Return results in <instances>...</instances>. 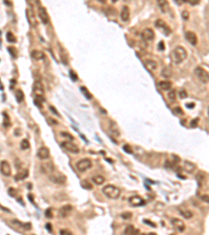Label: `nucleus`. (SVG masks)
<instances>
[{
	"label": "nucleus",
	"instance_id": "21",
	"mask_svg": "<svg viewBox=\"0 0 209 235\" xmlns=\"http://www.w3.org/2000/svg\"><path fill=\"white\" fill-rule=\"evenodd\" d=\"M120 19L124 22L129 21V19H130V10H129L128 7H124L121 9V11H120Z\"/></svg>",
	"mask_w": 209,
	"mask_h": 235
},
{
	"label": "nucleus",
	"instance_id": "26",
	"mask_svg": "<svg viewBox=\"0 0 209 235\" xmlns=\"http://www.w3.org/2000/svg\"><path fill=\"white\" fill-rule=\"evenodd\" d=\"M104 181H106V179L102 175H95L92 177V182L94 184H96V185H102L104 183Z\"/></svg>",
	"mask_w": 209,
	"mask_h": 235
},
{
	"label": "nucleus",
	"instance_id": "11",
	"mask_svg": "<svg viewBox=\"0 0 209 235\" xmlns=\"http://www.w3.org/2000/svg\"><path fill=\"white\" fill-rule=\"evenodd\" d=\"M71 211H72V206L71 205H65L59 210V215L62 218H66L70 215Z\"/></svg>",
	"mask_w": 209,
	"mask_h": 235
},
{
	"label": "nucleus",
	"instance_id": "1",
	"mask_svg": "<svg viewBox=\"0 0 209 235\" xmlns=\"http://www.w3.org/2000/svg\"><path fill=\"white\" fill-rule=\"evenodd\" d=\"M187 58V51L184 47L177 46L173 50V61L175 64H181Z\"/></svg>",
	"mask_w": 209,
	"mask_h": 235
},
{
	"label": "nucleus",
	"instance_id": "37",
	"mask_svg": "<svg viewBox=\"0 0 209 235\" xmlns=\"http://www.w3.org/2000/svg\"><path fill=\"white\" fill-rule=\"evenodd\" d=\"M132 216L133 214L131 212H124V213H121V217L124 220H130V218H132Z\"/></svg>",
	"mask_w": 209,
	"mask_h": 235
},
{
	"label": "nucleus",
	"instance_id": "43",
	"mask_svg": "<svg viewBox=\"0 0 209 235\" xmlns=\"http://www.w3.org/2000/svg\"><path fill=\"white\" fill-rule=\"evenodd\" d=\"M61 136H62V137H67V138H69L70 140H73V137L71 136V135H69V133H67V132H62V133H61Z\"/></svg>",
	"mask_w": 209,
	"mask_h": 235
},
{
	"label": "nucleus",
	"instance_id": "10",
	"mask_svg": "<svg viewBox=\"0 0 209 235\" xmlns=\"http://www.w3.org/2000/svg\"><path fill=\"white\" fill-rule=\"evenodd\" d=\"M171 225H173L174 228L177 231H179V232H183L186 228L184 222L182 220H180V218H173V220H171Z\"/></svg>",
	"mask_w": 209,
	"mask_h": 235
},
{
	"label": "nucleus",
	"instance_id": "59",
	"mask_svg": "<svg viewBox=\"0 0 209 235\" xmlns=\"http://www.w3.org/2000/svg\"><path fill=\"white\" fill-rule=\"evenodd\" d=\"M208 115H209V109H208Z\"/></svg>",
	"mask_w": 209,
	"mask_h": 235
},
{
	"label": "nucleus",
	"instance_id": "52",
	"mask_svg": "<svg viewBox=\"0 0 209 235\" xmlns=\"http://www.w3.org/2000/svg\"><path fill=\"white\" fill-rule=\"evenodd\" d=\"M46 216H47V217H48V218H51V217H52V214H51V210H50V209H48V210H47V211H46Z\"/></svg>",
	"mask_w": 209,
	"mask_h": 235
},
{
	"label": "nucleus",
	"instance_id": "23",
	"mask_svg": "<svg viewBox=\"0 0 209 235\" xmlns=\"http://www.w3.org/2000/svg\"><path fill=\"white\" fill-rule=\"evenodd\" d=\"M30 56H32V58L34 59L35 61H41L45 58V54H43L41 50H32Z\"/></svg>",
	"mask_w": 209,
	"mask_h": 235
},
{
	"label": "nucleus",
	"instance_id": "14",
	"mask_svg": "<svg viewBox=\"0 0 209 235\" xmlns=\"http://www.w3.org/2000/svg\"><path fill=\"white\" fill-rule=\"evenodd\" d=\"M38 14H39V17H40L41 21H42L43 24H48L49 23V17H48V14H47L46 10L44 9V7H39V11H38Z\"/></svg>",
	"mask_w": 209,
	"mask_h": 235
},
{
	"label": "nucleus",
	"instance_id": "36",
	"mask_svg": "<svg viewBox=\"0 0 209 235\" xmlns=\"http://www.w3.org/2000/svg\"><path fill=\"white\" fill-rule=\"evenodd\" d=\"M169 99L171 101H176V92L174 91V90H171V91L169 92Z\"/></svg>",
	"mask_w": 209,
	"mask_h": 235
},
{
	"label": "nucleus",
	"instance_id": "49",
	"mask_svg": "<svg viewBox=\"0 0 209 235\" xmlns=\"http://www.w3.org/2000/svg\"><path fill=\"white\" fill-rule=\"evenodd\" d=\"M41 103H42V101H39V99H37V98L35 99V105H36V106H38L39 108H42V104H41Z\"/></svg>",
	"mask_w": 209,
	"mask_h": 235
},
{
	"label": "nucleus",
	"instance_id": "16",
	"mask_svg": "<svg viewBox=\"0 0 209 235\" xmlns=\"http://www.w3.org/2000/svg\"><path fill=\"white\" fill-rule=\"evenodd\" d=\"M38 157L39 159H41V160H46V159L49 158V156H50V153H49V150L47 148H45V146H42V148H39L38 151Z\"/></svg>",
	"mask_w": 209,
	"mask_h": 235
},
{
	"label": "nucleus",
	"instance_id": "31",
	"mask_svg": "<svg viewBox=\"0 0 209 235\" xmlns=\"http://www.w3.org/2000/svg\"><path fill=\"white\" fill-rule=\"evenodd\" d=\"M81 185H82V187L85 188V189H89V190L92 189V185L89 183V181H87V180H83Z\"/></svg>",
	"mask_w": 209,
	"mask_h": 235
},
{
	"label": "nucleus",
	"instance_id": "30",
	"mask_svg": "<svg viewBox=\"0 0 209 235\" xmlns=\"http://www.w3.org/2000/svg\"><path fill=\"white\" fill-rule=\"evenodd\" d=\"M27 176H28V171L25 170V171H23V173H18V175L15 177V179L17 180V181H21V180L26 179V178H27Z\"/></svg>",
	"mask_w": 209,
	"mask_h": 235
},
{
	"label": "nucleus",
	"instance_id": "25",
	"mask_svg": "<svg viewBox=\"0 0 209 235\" xmlns=\"http://www.w3.org/2000/svg\"><path fill=\"white\" fill-rule=\"evenodd\" d=\"M196 164H194L192 162H190V161H184V169H185L187 173H194V170H196Z\"/></svg>",
	"mask_w": 209,
	"mask_h": 235
},
{
	"label": "nucleus",
	"instance_id": "28",
	"mask_svg": "<svg viewBox=\"0 0 209 235\" xmlns=\"http://www.w3.org/2000/svg\"><path fill=\"white\" fill-rule=\"evenodd\" d=\"M159 88L161 90H164V91H169V89L171 88V83L169 81H161L159 82Z\"/></svg>",
	"mask_w": 209,
	"mask_h": 235
},
{
	"label": "nucleus",
	"instance_id": "46",
	"mask_svg": "<svg viewBox=\"0 0 209 235\" xmlns=\"http://www.w3.org/2000/svg\"><path fill=\"white\" fill-rule=\"evenodd\" d=\"M201 0H188V2L190 3L191 5H198L200 3Z\"/></svg>",
	"mask_w": 209,
	"mask_h": 235
},
{
	"label": "nucleus",
	"instance_id": "24",
	"mask_svg": "<svg viewBox=\"0 0 209 235\" xmlns=\"http://www.w3.org/2000/svg\"><path fill=\"white\" fill-rule=\"evenodd\" d=\"M157 4H158L161 12H163V13H166V12L169 11V2H167V0H157Z\"/></svg>",
	"mask_w": 209,
	"mask_h": 235
},
{
	"label": "nucleus",
	"instance_id": "18",
	"mask_svg": "<svg viewBox=\"0 0 209 235\" xmlns=\"http://www.w3.org/2000/svg\"><path fill=\"white\" fill-rule=\"evenodd\" d=\"M185 39L190 43L191 45H196L198 44V37L194 32H185Z\"/></svg>",
	"mask_w": 209,
	"mask_h": 235
},
{
	"label": "nucleus",
	"instance_id": "20",
	"mask_svg": "<svg viewBox=\"0 0 209 235\" xmlns=\"http://www.w3.org/2000/svg\"><path fill=\"white\" fill-rule=\"evenodd\" d=\"M144 65L149 72H155V71L157 70V67H158L157 62H155L154 60H146L144 62Z\"/></svg>",
	"mask_w": 209,
	"mask_h": 235
},
{
	"label": "nucleus",
	"instance_id": "56",
	"mask_svg": "<svg viewBox=\"0 0 209 235\" xmlns=\"http://www.w3.org/2000/svg\"><path fill=\"white\" fill-rule=\"evenodd\" d=\"M97 1L99 3H106V2H107V0H97Z\"/></svg>",
	"mask_w": 209,
	"mask_h": 235
},
{
	"label": "nucleus",
	"instance_id": "7",
	"mask_svg": "<svg viewBox=\"0 0 209 235\" xmlns=\"http://www.w3.org/2000/svg\"><path fill=\"white\" fill-rule=\"evenodd\" d=\"M0 171H1V173H2L3 176H5V177H11L12 175V167H11V164H10L7 161H1L0 162Z\"/></svg>",
	"mask_w": 209,
	"mask_h": 235
},
{
	"label": "nucleus",
	"instance_id": "33",
	"mask_svg": "<svg viewBox=\"0 0 209 235\" xmlns=\"http://www.w3.org/2000/svg\"><path fill=\"white\" fill-rule=\"evenodd\" d=\"M173 112H174V114H175V115H178V116H182V115H183V114H184L183 110H182L180 107H176V108H174V109H173Z\"/></svg>",
	"mask_w": 209,
	"mask_h": 235
},
{
	"label": "nucleus",
	"instance_id": "12",
	"mask_svg": "<svg viewBox=\"0 0 209 235\" xmlns=\"http://www.w3.org/2000/svg\"><path fill=\"white\" fill-rule=\"evenodd\" d=\"M129 203L134 207H138V206L144 205V200L141 197H138V195H133L129 199Z\"/></svg>",
	"mask_w": 209,
	"mask_h": 235
},
{
	"label": "nucleus",
	"instance_id": "5",
	"mask_svg": "<svg viewBox=\"0 0 209 235\" xmlns=\"http://www.w3.org/2000/svg\"><path fill=\"white\" fill-rule=\"evenodd\" d=\"M194 74L196 75V77H198L202 83L206 84L209 82V72L205 70V69H203L202 67H196V68L194 69Z\"/></svg>",
	"mask_w": 209,
	"mask_h": 235
},
{
	"label": "nucleus",
	"instance_id": "45",
	"mask_svg": "<svg viewBox=\"0 0 209 235\" xmlns=\"http://www.w3.org/2000/svg\"><path fill=\"white\" fill-rule=\"evenodd\" d=\"M201 200L206 203H209V195H201Z\"/></svg>",
	"mask_w": 209,
	"mask_h": 235
},
{
	"label": "nucleus",
	"instance_id": "13",
	"mask_svg": "<svg viewBox=\"0 0 209 235\" xmlns=\"http://www.w3.org/2000/svg\"><path fill=\"white\" fill-rule=\"evenodd\" d=\"M141 37H142L143 41H153L154 38H155V34H154V30L152 28H145L144 30L141 34Z\"/></svg>",
	"mask_w": 209,
	"mask_h": 235
},
{
	"label": "nucleus",
	"instance_id": "27",
	"mask_svg": "<svg viewBox=\"0 0 209 235\" xmlns=\"http://www.w3.org/2000/svg\"><path fill=\"white\" fill-rule=\"evenodd\" d=\"M139 230L135 229V227L133 225H128L126 227V229L124 230V234H131V235H134V234H138Z\"/></svg>",
	"mask_w": 209,
	"mask_h": 235
},
{
	"label": "nucleus",
	"instance_id": "17",
	"mask_svg": "<svg viewBox=\"0 0 209 235\" xmlns=\"http://www.w3.org/2000/svg\"><path fill=\"white\" fill-rule=\"evenodd\" d=\"M41 170L44 173H46V175H50L51 173L54 171V165L51 162H46L41 165Z\"/></svg>",
	"mask_w": 209,
	"mask_h": 235
},
{
	"label": "nucleus",
	"instance_id": "38",
	"mask_svg": "<svg viewBox=\"0 0 209 235\" xmlns=\"http://www.w3.org/2000/svg\"><path fill=\"white\" fill-rule=\"evenodd\" d=\"M162 76H165V77L171 76V72L169 71V68H165L164 70H162Z\"/></svg>",
	"mask_w": 209,
	"mask_h": 235
},
{
	"label": "nucleus",
	"instance_id": "29",
	"mask_svg": "<svg viewBox=\"0 0 209 235\" xmlns=\"http://www.w3.org/2000/svg\"><path fill=\"white\" fill-rule=\"evenodd\" d=\"M16 99H17L18 103H22L24 99V94H23V91L22 90H17L16 91Z\"/></svg>",
	"mask_w": 209,
	"mask_h": 235
},
{
	"label": "nucleus",
	"instance_id": "9",
	"mask_svg": "<svg viewBox=\"0 0 209 235\" xmlns=\"http://www.w3.org/2000/svg\"><path fill=\"white\" fill-rule=\"evenodd\" d=\"M156 27L157 28H159L160 30H162L163 32H164L166 36H169V34L171 32V28L169 27V25H167L166 23H165L163 20H161V19H159V20H157L156 21Z\"/></svg>",
	"mask_w": 209,
	"mask_h": 235
},
{
	"label": "nucleus",
	"instance_id": "58",
	"mask_svg": "<svg viewBox=\"0 0 209 235\" xmlns=\"http://www.w3.org/2000/svg\"><path fill=\"white\" fill-rule=\"evenodd\" d=\"M116 1H117V0H112V2H116Z\"/></svg>",
	"mask_w": 209,
	"mask_h": 235
},
{
	"label": "nucleus",
	"instance_id": "54",
	"mask_svg": "<svg viewBox=\"0 0 209 235\" xmlns=\"http://www.w3.org/2000/svg\"><path fill=\"white\" fill-rule=\"evenodd\" d=\"M46 228H47V230H48L49 232H51V225L50 224H47L46 225Z\"/></svg>",
	"mask_w": 209,
	"mask_h": 235
},
{
	"label": "nucleus",
	"instance_id": "2",
	"mask_svg": "<svg viewBox=\"0 0 209 235\" xmlns=\"http://www.w3.org/2000/svg\"><path fill=\"white\" fill-rule=\"evenodd\" d=\"M120 189L115 185H106L102 188V193L111 200H116L120 197Z\"/></svg>",
	"mask_w": 209,
	"mask_h": 235
},
{
	"label": "nucleus",
	"instance_id": "8",
	"mask_svg": "<svg viewBox=\"0 0 209 235\" xmlns=\"http://www.w3.org/2000/svg\"><path fill=\"white\" fill-rule=\"evenodd\" d=\"M32 91L35 92L36 96H44V87L41 82L37 81L32 85Z\"/></svg>",
	"mask_w": 209,
	"mask_h": 235
},
{
	"label": "nucleus",
	"instance_id": "19",
	"mask_svg": "<svg viewBox=\"0 0 209 235\" xmlns=\"http://www.w3.org/2000/svg\"><path fill=\"white\" fill-rule=\"evenodd\" d=\"M178 212H179L180 215H181L182 217L186 218V220H190V218L194 216V213H192V212L190 211L189 209H187V208H184V207H180L179 209H178Z\"/></svg>",
	"mask_w": 209,
	"mask_h": 235
},
{
	"label": "nucleus",
	"instance_id": "41",
	"mask_svg": "<svg viewBox=\"0 0 209 235\" xmlns=\"http://www.w3.org/2000/svg\"><path fill=\"white\" fill-rule=\"evenodd\" d=\"M60 234L62 235H71L72 234V232L69 230H65V229H62V230H60Z\"/></svg>",
	"mask_w": 209,
	"mask_h": 235
},
{
	"label": "nucleus",
	"instance_id": "15",
	"mask_svg": "<svg viewBox=\"0 0 209 235\" xmlns=\"http://www.w3.org/2000/svg\"><path fill=\"white\" fill-rule=\"evenodd\" d=\"M26 16H27V20L28 22H29V24L32 26H37V18L35 17V13L34 11H32V7H28L27 10H26Z\"/></svg>",
	"mask_w": 209,
	"mask_h": 235
},
{
	"label": "nucleus",
	"instance_id": "51",
	"mask_svg": "<svg viewBox=\"0 0 209 235\" xmlns=\"http://www.w3.org/2000/svg\"><path fill=\"white\" fill-rule=\"evenodd\" d=\"M48 121L50 122V123H52V124H54H54H58V121H57V120L52 119V118H50V117L48 118Z\"/></svg>",
	"mask_w": 209,
	"mask_h": 235
},
{
	"label": "nucleus",
	"instance_id": "48",
	"mask_svg": "<svg viewBox=\"0 0 209 235\" xmlns=\"http://www.w3.org/2000/svg\"><path fill=\"white\" fill-rule=\"evenodd\" d=\"M49 109H50V111L52 112V113H54V114H56L57 116H60V114H59V112L57 111V110H56V108H54V107H52V106H50V107H49Z\"/></svg>",
	"mask_w": 209,
	"mask_h": 235
},
{
	"label": "nucleus",
	"instance_id": "57",
	"mask_svg": "<svg viewBox=\"0 0 209 235\" xmlns=\"http://www.w3.org/2000/svg\"><path fill=\"white\" fill-rule=\"evenodd\" d=\"M70 74H72V77H73V79H77V76H75V74L73 72H70Z\"/></svg>",
	"mask_w": 209,
	"mask_h": 235
},
{
	"label": "nucleus",
	"instance_id": "39",
	"mask_svg": "<svg viewBox=\"0 0 209 235\" xmlns=\"http://www.w3.org/2000/svg\"><path fill=\"white\" fill-rule=\"evenodd\" d=\"M124 151L127 153V154H133V151L132 148H131L130 145H128V144H126V145H124Z\"/></svg>",
	"mask_w": 209,
	"mask_h": 235
},
{
	"label": "nucleus",
	"instance_id": "53",
	"mask_svg": "<svg viewBox=\"0 0 209 235\" xmlns=\"http://www.w3.org/2000/svg\"><path fill=\"white\" fill-rule=\"evenodd\" d=\"M144 223H146V224H149V225H151V227H153V228H156V224H154V223H151L149 220H144Z\"/></svg>",
	"mask_w": 209,
	"mask_h": 235
},
{
	"label": "nucleus",
	"instance_id": "55",
	"mask_svg": "<svg viewBox=\"0 0 209 235\" xmlns=\"http://www.w3.org/2000/svg\"><path fill=\"white\" fill-rule=\"evenodd\" d=\"M186 107H187V108H194V104H186Z\"/></svg>",
	"mask_w": 209,
	"mask_h": 235
},
{
	"label": "nucleus",
	"instance_id": "42",
	"mask_svg": "<svg viewBox=\"0 0 209 235\" xmlns=\"http://www.w3.org/2000/svg\"><path fill=\"white\" fill-rule=\"evenodd\" d=\"M158 49L160 50V51H163V50L165 49V45H164V42H159V44H158Z\"/></svg>",
	"mask_w": 209,
	"mask_h": 235
},
{
	"label": "nucleus",
	"instance_id": "50",
	"mask_svg": "<svg viewBox=\"0 0 209 235\" xmlns=\"http://www.w3.org/2000/svg\"><path fill=\"white\" fill-rule=\"evenodd\" d=\"M198 122H199V119H198V118H196V119H194V120H192V121H191V126H192V128H196V124H198Z\"/></svg>",
	"mask_w": 209,
	"mask_h": 235
},
{
	"label": "nucleus",
	"instance_id": "47",
	"mask_svg": "<svg viewBox=\"0 0 209 235\" xmlns=\"http://www.w3.org/2000/svg\"><path fill=\"white\" fill-rule=\"evenodd\" d=\"M9 195H11V197H15V195H16V190L14 189V188H10V189H9Z\"/></svg>",
	"mask_w": 209,
	"mask_h": 235
},
{
	"label": "nucleus",
	"instance_id": "40",
	"mask_svg": "<svg viewBox=\"0 0 209 235\" xmlns=\"http://www.w3.org/2000/svg\"><path fill=\"white\" fill-rule=\"evenodd\" d=\"M179 96H180V98H185V97H187V93H186L185 90H180Z\"/></svg>",
	"mask_w": 209,
	"mask_h": 235
},
{
	"label": "nucleus",
	"instance_id": "32",
	"mask_svg": "<svg viewBox=\"0 0 209 235\" xmlns=\"http://www.w3.org/2000/svg\"><path fill=\"white\" fill-rule=\"evenodd\" d=\"M20 146H21L22 150H27V148H29V142H28L27 139H23V140L21 141Z\"/></svg>",
	"mask_w": 209,
	"mask_h": 235
},
{
	"label": "nucleus",
	"instance_id": "44",
	"mask_svg": "<svg viewBox=\"0 0 209 235\" xmlns=\"http://www.w3.org/2000/svg\"><path fill=\"white\" fill-rule=\"evenodd\" d=\"M182 18H183L184 20H188L189 19V13H188L187 11H184L183 13H182Z\"/></svg>",
	"mask_w": 209,
	"mask_h": 235
},
{
	"label": "nucleus",
	"instance_id": "6",
	"mask_svg": "<svg viewBox=\"0 0 209 235\" xmlns=\"http://www.w3.org/2000/svg\"><path fill=\"white\" fill-rule=\"evenodd\" d=\"M61 146L65 151H67L68 153H71V154H79V148L77 144L71 142V141H63L62 143H61Z\"/></svg>",
	"mask_w": 209,
	"mask_h": 235
},
{
	"label": "nucleus",
	"instance_id": "34",
	"mask_svg": "<svg viewBox=\"0 0 209 235\" xmlns=\"http://www.w3.org/2000/svg\"><path fill=\"white\" fill-rule=\"evenodd\" d=\"M7 42H10V43H15L16 42L15 36H14L12 32H7Z\"/></svg>",
	"mask_w": 209,
	"mask_h": 235
},
{
	"label": "nucleus",
	"instance_id": "3",
	"mask_svg": "<svg viewBox=\"0 0 209 235\" xmlns=\"http://www.w3.org/2000/svg\"><path fill=\"white\" fill-rule=\"evenodd\" d=\"M75 167H77V169L79 173H85V171H87L88 169H90L92 167V161L88 158L81 159V160L77 162Z\"/></svg>",
	"mask_w": 209,
	"mask_h": 235
},
{
	"label": "nucleus",
	"instance_id": "22",
	"mask_svg": "<svg viewBox=\"0 0 209 235\" xmlns=\"http://www.w3.org/2000/svg\"><path fill=\"white\" fill-rule=\"evenodd\" d=\"M109 129H110V132H111V134L113 135L114 137H119L120 136V131H119V129H118L117 124H116L115 122L110 121Z\"/></svg>",
	"mask_w": 209,
	"mask_h": 235
},
{
	"label": "nucleus",
	"instance_id": "35",
	"mask_svg": "<svg viewBox=\"0 0 209 235\" xmlns=\"http://www.w3.org/2000/svg\"><path fill=\"white\" fill-rule=\"evenodd\" d=\"M81 90H82V91H83V94H84V95H85L86 97H87L88 99H91V98H92V95H91V94H90V92L88 91V90L86 89L85 87H81Z\"/></svg>",
	"mask_w": 209,
	"mask_h": 235
},
{
	"label": "nucleus",
	"instance_id": "4",
	"mask_svg": "<svg viewBox=\"0 0 209 235\" xmlns=\"http://www.w3.org/2000/svg\"><path fill=\"white\" fill-rule=\"evenodd\" d=\"M48 178L52 183L59 184V185L65 184V182H66V176L63 175V173H59V171H54V173H51L50 175H48Z\"/></svg>",
	"mask_w": 209,
	"mask_h": 235
}]
</instances>
